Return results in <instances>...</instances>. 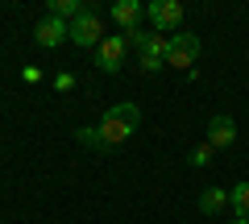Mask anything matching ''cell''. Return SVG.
<instances>
[{"label": "cell", "mask_w": 249, "mask_h": 224, "mask_svg": "<svg viewBox=\"0 0 249 224\" xmlns=\"http://www.w3.org/2000/svg\"><path fill=\"white\" fill-rule=\"evenodd\" d=\"M224 207H229V191H224V187L199 191V212H204V216H220Z\"/></svg>", "instance_id": "30bf717a"}, {"label": "cell", "mask_w": 249, "mask_h": 224, "mask_svg": "<svg viewBox=\"0 0 249 224\" xmlns=\"http://www.w3.org/2000/svg\"><path fill=\"white\" fill-rule=\"evenodd\" d=\"M104 37H108V34H104V21H100L91 9L83 13V17H75V21H71V42H75V46H83V50H96Z\"/></svg>", "instance_id": "52a82bcc"}, {"label": "cell", "mask_w": 249, "mask_h": 224, "mask_svg": "<svg viewBox=\"0 0 249 224\" xmlns=\"http://www.w3.org/2000/svg\"><path fill=\"white\" fill-rule=\"evenodd\" d=\"M229 224H249V220H237V216H232V220H229Z\"/></svg>", "instance_id": "9a60e30c"}, {"label": "cell", "mask_w": 249, "mask_h": 224, "mask_svg": "<svg viewBox=\"0 0 249 224\" xmlns=\"http://www.w3.org/2000/svg\"><path fill=\"white\" fill-rule=\"evenodd\" d=\"M83 4L79 0H50V17H62V21H75V17H83Z\"/></svg>", "instance_id": "7c38bea8"}, {"label": "cell", "mask_w": 249, "mask_h": 224, "mask_svg": "<svg viewBox=\"0 0 249 224\" xmlns=\"http://www.w3.org/2000/svg\"><path fill=\"white\" fill-rule=\"evenodd\" d=\"M34 42L42 46V50H58L62 42H71V21L50 17V13H46V17L34 25Z\"/></svg>", "instance_id": "8992f818"}, {"label": "cell", "mask_w": 249, "mask_h": 224, "mask_svg": "<svg viewBox=\"0 0 249 224\" xmlns=\"http://www.w3.org/2000/svg\"><path fill=\"white\" fill-rule=\"evenodd\" d=\"M112 21L124 29V34L142 29V4H137V0H116L112 4Z\"/></svg>", "instance_id": "9c48e42d"}, {"label": "cell", "mask_w": 249, "mask_h": 224, "mask_svg": "<svg viewBox=\"0 0 249 224\" xmlns=\"http://www.w3.org/2000/svg\"><path fill=\"white\" fill-rule=\"evenodd\" d=\"M124 50H129V37H124V34H108L104 42L96 46V54H91L96 71H104V75H116V71L124 67Z\"/></svg>", "instance_id": "277c9868"}, {"label": "cell", "mask_w": 249, "mask_h": 224, "mask_svg": "<svg viewBox=\"0 0 249 224\" xmlns=\"http://www.w3.org/2000/svg\"><path fill=\"white\" fill-rule=\"evenodd\" d=\"M237 141V125H232V117H212L208 121V145H212V150H229V145Z\"/></svg>", "instance_id": "ba28073f"}, {"label": "cell", "mask_w": 249, "mask_h": 224, "mask_svg": "<svg viewBox=\"0 0 249 224\" xmlns=\"http://www.w3.org/2000/svg\"><path fill=\"white\" fill-rule=\"evenodd\" d=\"M196 58H199V37L196 34H175L166 42V67H175V71H191L196 67Z\"/></svg>", "instance_id": "5b68a950"}, {"label": "cell", "mask_w": 249, "mask_h": 224, "mask_svg": "<svg viewBox=\"0 0 249 224\" xmlns=\"http://www.w3.org/2000/svg\"><path fill=\"white\" fill-rule=\"evenodd\" d=\"M208 162H212V145H196V150H191V166H208Z\"/></svg>", "instance_id": "5bb4252c"}, {"label": "cell", "mask_w": 249, "mask_h": 224, "mask_svg": "<svg viewBox=\"0 0 249 224\" xmlns=\"http://www.w3.org/2000/svg\"><path fill=\"white\" fill-rule=\"evenodd\" d=\"M75 141H83L88 150H96V154H108V150H104V137H100V129H79V133H75Z\"/></svg>", "instance_id": "4fadbf2b"}, {"label": "cell", "mask_w": 249, "mask_h": 224, "mask_svg": "<svg viewBox=\"0 0 249 224\" xmlns=\"http://www.w3.org/2000/svg\"><path fill=\"white\" fill-rule=\"evenodd\" d=\"M137 125H142V108L124 100V104H112V108H108L104 117H100L96 129H100V137H104V150H112V145L129 141V137L137 133Z\"/></svg>", "instance_id": "6da1fadb"}, {"label": "cell", "mask_w": 249, "mask_h": 224, "mask_svg": "<svg viewBox=\"0 0 249 224\" xmlns=\"http://www.w3.org/2000/svg\"><path fill=\"white\" fill-rule=\"evenodd\" d=\"M145 21H150L154 34L175 37V34H183V4L178 0H150L145 4Z\"/></svg>", "instance_id": "3957f363"}, {"label": "cell", "mask_w": 249, "mask_h": 224, "mask_svg": "<svg viewBox=\"0 0 249 224\" xmlns=\"http://www.w3.org/2000/svg\"><path fill=\"white\" fill-rule=\"evenodd\" d=\"M229 207L237 220H249V183H237V187L229 191Z\"/></svg>", "instance_id": "8fae6325"}, {"label": "cell", "mask_w": 249, "mask_h": 224, "mask_svg": "<svg viewBox=\"0 0 249 224\" xmlns=\"http://www.w3.org/2000/svg\"><path fill=\"white\" fill-rule=\"evenodd\" d=\"M124 37H129V46H137V58H142L145 75H158L166 67V42L170 37L154 34V29H133V34H124Z\"/></svg>", "instance_id": "7a4b0ae2"}]
</instances>
